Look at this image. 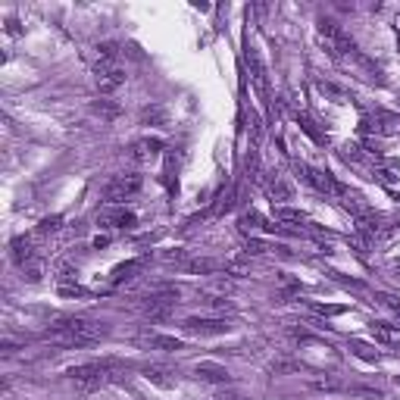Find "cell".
<instances>
[{
    "instance_id": "13",
    "label": "cell",
    "mask_w": 400,
    "mask_h": 400,
    "mask_svg": "<svg viewBox=\"0 0 400 400\" xmlns=\"http://www.w3.org/2000/svg\"><path fill=\"white\" fill-rule=\"evenodd\" d=\"M91 113L100 116V119H116L122 109H119V104H116V100L104 97V100H94V104H91Z\"/></svg>"
},
{
    "instance_id": "18",
    "label": "cell",
    "mask_w": 400,
    "mask_h": 400,
    "mask_svg": "<svg viewBox=\"0 0 400 400\" xmlns=\"http://www.w3.org/2000/svg\"><path fill=\"white\" fill-rule=\"evenodd\" d=\"M141 269V263H125V266H116V272H113V281H125V279H131V272H138Z\"/></svg>"
},
{
    "instance_id": "11",
    "label": "cell",
    "mask_w": 400,
    "mask_h": 400,
    "mask_svg": "<svg viewBox=\"0 0 400 400\" xmlns=\"http://www.w3.org/2000/svg\"><path fill=\"white\" fill-rule=\"evenodd\" d=\"M160 151H163V141H156V138H141V141H135V144H131V156H135L138 163L156 160V156H160Z\"/></svg>"
},
{
    "instance_id": "5",
    "label": "cell",
    "mask_w": 400,
    "mask_h": 400,
    "mask_svg": "<svg viewBox=\"0 0 400 400\" xmlns=\"http://www.w3.org/2000/svg\"><path fill=\"white\" fill-rule=\"evenodd\" d=\"M97 222L104 225V229H113V232H129L131 225H135V213L125 207H107L104 213L97 216Z\"/></svg>"
},
{
    "instance_id": "21",
    "label": "cell",
    "mask_w": 400,
    "mask_h": 400,
    "mask_svg": "<svg viewBox=\"0 0 400 400\" xmlns=\"http://www.w3.org/2000/svg\"><path fill=\"white\" fill-rule=\"evenodd\" d=\"M57 229H60V216H50V219H44V222H41V234L57 232Z\"/></svg>"
},
{
    "instance_id": "19",
    "label": "cell",
    "mask_w": 400,
    "mask_h": 400,
    "mask_svg": "<svg viewBox=\"0 0 400 400\" xmlns=\"http://www.w3.org/2000/svg\"><path fill=\"white\" fill-rule=\"evenodd\" d=\"M350 350H354L357 357H363V360H379V354H375L369 344H363V341H350Z\"/></svg>"
},
{
    "instance_id": "9",
    "label": "cell",
    "mask_w": 400,
    "mask_h": 400,
    "mask_svg": "<svg viewBox=\"0 0 400 400\" xmlns=\"http://www.w3.org/2000/svg\"><path fill=\"white\" fill-rule=\"evenodd\" d=\"M141 347H151V350H166V354H172V350H182V341L175 338V335H160V332H144L138 338Z\"/></svg>"
},
{
    "instance_id": "16",
    "label": "cell",
    "mask_w": 400,
    "mask_h": 400,
    "mask_svg": "<svg viewBox=\"0 0 400 400\" xmlns=\"http://www.w3.org/2000/svg\"><path fill=\"white\" fill-rule=\"evenodd\" d=\"M141 122H156V125H166V109L163 107H147L141 113Z\"/></svg>"
},
{
    "instance_id": "20",
    "label": "cell",
    "mask_w": 400,
    "mask_h": 400,
    "mask_svg": "<svg viewBox=\"0 0 400 400\" xmlns=\"http://www.w3.org/2000/svg\"><path fill=\"white\" fill-rule=\"evenodd\" d=\"M244 250H247V254H254V256H260V254H266V250H272V247L263 244V241H254V238H250L247 244H244Z\"/></svg>"
},
{
    "instance_id": "10",
    "label": "cell",
    "mask_w": 400,
    "mask_h": 400,
    "mask_svg": "<svg viewBox=\"0 0 400 400\" xmlns=\"http://www.w3.org/2000/svg\"><path fill=\"white\" fill-rule=\"evenodd\" d=\"M194 375H198L200 382H210V385H229V369L219 363H198L194 366Z\"/></svg>"
},
{
    "instance_id": "2",
    "label": "cell",
    "mask_w": 400,
    "mask_h": 400,
    "mask_svg": "<svg viewBox=\"0 0 400 400\" xmlns=\"http://www.w3.org/2000/svg\"><path fill=\"white\" fill-rule=\"evenodd\" d=\"M297 175L303 178L310 188H316L319 194H328V198H344V185L338 182V178L332 175V172H325V169H316V166H307V163H297Z\"/></svg>"
},
{
    "instance_id": "7",
    "label": "cell",
    "mask_w": 400,
    "mask_h": 400,
    "mask_svg": "<svg viewBox=\"0 0 400 400\" xmlns=\"http://www.w3.org/2000/svg\"><path fill=\"white\" fill-rule=\"evenodd\" d=\"M97 91L100 94H113V91H119L122 85H125V69L122 66H116V63H109V66H97Z\"/></svg>"
},
{
    "instance_id": "27",
    "label": "cell",
    "mask_w": 400,
    "mask_h": 400,
    "mask_svg": "<svg viewBox=\"0 0 400 400\" xmlns=\"http://www.w3.org/2000/svg\"><path fill=\"white\" fill-rule=\"evenodd\" d=\"M397 269H400V263H397Z\"/></svg>"
},
{
    "instance_id": "6",
    "label": "cell",
    "mask_w": 400,
    "mask_h": 400,
    "mask_svg": "<svg viewBox=\"0 0 400 400\" xmlns=\"http://www.w3.org/2000/svg\"><path fill=\"white\" fill-rule=\"evenodd\" d=\"M141 375H144L151 385H156V388H175L178 385V372L172 369V366H166V363H147L144 369H141Z\"/></svg>"
},
{
    "instance_id": "4",
    "label": "cell",
    "mask_w": 400,
    "mask_h": 400,
    "mask_svg": "<svg viewBox=\"0 0 400 400\" xmlns=\"http://www.w3.org/2000/svg\"><path fill=\"white\" fill-rule=\"evenodd\" d=\"M69 379L75 382L78 388H100V385H107L109 382V375H107V363H82V366H72L69 369Z\"/></svg>"
},
{
    "instance_id": "26",
    "label": "cell",
    "mask_w": 400,
    "mask_h": 400,
    "mask_svg": "<svg viewBox=\"0 0 400 400\" xmlns=\"http://www.w3.org/2000/svg\"><path fill=\"white\" fill-rule=\"evenodd\" d=\"M394 382H397V385H400V375H397V379H394Z\"/></svg>"
},
{
    "instance_id": "1",
    "label": "cell",
    "mask_w": 400,
    "mask_h": 400,
    "mask_svg": "<svg viewBox=\"0 0 400 400\" xmlns=\"http://www.w3.org/2000/svg\"><path fill=\"white\" fill-rule=\"evenodd\" d=\"M319 35H323L325 50L332 53V57H354L357 53L354 38H350L335 19H319Z\"/></svg>"
},
{
    "instance_id": "17",
    "label": "cell",
    "mask_w": 400,
    "mask_h": 400,
    "mask_svg": "<svg viewBox=\"0 0 400 400\" xmlns=\"http://www.w3.org/2000/svg\"><path fill=\"white\" fill-rule=\"evenodd\" d=\"M350 385L344 382H335V379H325V382H313V391H323V394H335V391H347Z\"/></svg>"
},
{
    "instance_id": "3",
    "label": "cell",
    "mask_w": 400,
    "mask_h": 400,
    "mask_svg": "<svg viewBox=\"0 0 400 400\" xmlns=\"http://www.w3.org/2000/svg\"><path fill=\"white\" fill-rule=\"evenodd\" d=\"M141 175L138 172H122V175H113L107 182V188H104V198L109 200V203H122V200H131L135 194L141 191Z\"/></svg>"
},
{
    "instance_id": "15",
    "label": "cell",
    "mask_w": 400,
    "mask_h": 400,
    "mask_svg": "<svg viewBox=\"0 0 400 400\" xmlns=\"http://www.w3.org/2000/svg\"><path fill=\"white\" fill-rule=\"evenodd\" d=\"M276 219H279V222H294V225H303V222H307V213H301V210L279 207V210H276Z\"/></svg>"
},
{
    "instance_id": "24",
    "label": "cell",
    "mask_w": 400,
    "mask_h": 400,
    "mask_svg": "<svg viewBox=\"0 0 400 400\" xmlns=\"http://www.w3.org/2000/svg\"><path fill=\"white\" fill-rule=\"evenodd\" d=\"M347 307H316V313H323V316H338V313H344Z\"/></svg>"
},
{
    "instance_id": "23",
    "label": "cell",
    "mask_w": 400,
    "mask_h": 400,
    "mask_svg": "<svg viewBox=\"0 0 400 400\" xmlns=\"http://www.w3.org/2000/svg\"><path fill=\"white\" fill-rule=\"evenodd\" d=\"M216 400H247V397L241 394V391H219Z\"/></svg>"
},
{
    "instance_id": "25",
    "label": "cell",
    "mask_w": 400,
    "mask_h": 400,
    "mask_svg": "<svg viewBox=\"0 0 400 400\" xmlns=\"http://www.w3.org/2000/svg\"><path fill=\"white\" fill-rule=\"evenodd\" d=\"M394 313H397V319H400V307H397V310H394Z\"/></svg>"
},
{
    "instance_id": "8",
    "label": "cell",
    "mask_w": 400,
    "mask_h": 400,
    "mask_svg": "<svg viewBox=\"0 0 400 400\" xmlns=\"http://www.w3.org/2000/svg\"><path fill=\"white\" fill-rule=\"evenodd\" d=\"M182 328H185L188 335H200V338H207V335H225V332H229L225 319H203V316L185 319Z\"/></svg>"
},
{
    "instance_id": "14",
    "label": "cell",
    "mask_w": 400,
    "mask_h": 400,
    "mask_svg": "<svg viewBox=\"0 0 400 400\" xmlns=\"http://www.w3.org/2000/svg\"><path fill=\"white\" fill-rule=\"evenodd\" d=\"M269 194H272V200H291L294 188H291V182H285V178H276V182H269Z\"/></svg>"
},
{
    "instance_id": "12",
    "label": "cell",
    "mask_w": 400,
    "mask_h": 400,
    "mask_svg": "<svg viewBox=\"0 0 400 400\" xmlns=\"http://www.w3.org/2000/svg\"><path fill=\"white\" fill-rule=\"evenodd\" d=\"M247 66H250V75H254V82H256V88L266 91V66H263V57H260V50H256L254 44L247 47Z\"/></svg>"
},
{
    "instance_id": "22",
    "label": "cell",
    "mask_w": 400,
    "mask_h": 400,
    "mask_svg": "<svg viewBox=\"0 0 400 400\" xmlns=\"http://www.w3.org/2000/svg\"><path fill=\"white\" fill-rule=\"evenodd\" d=\"M301 129H303V131H307V135H310V138H316V141H323V135H319V131H316V129H313V122L307 119V116H303V119H301Z\"/></svg>"
}]
</instances>
